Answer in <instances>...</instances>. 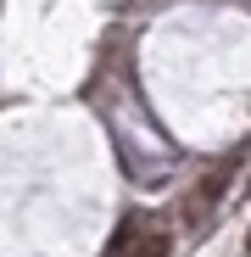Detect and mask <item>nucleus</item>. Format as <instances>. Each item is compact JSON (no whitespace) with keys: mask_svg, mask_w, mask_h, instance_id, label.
Returning a JSON list of instances; mask_svg holds the SVG:
<instances>
[{"mask_svg":"<svg viewBox=\"0 0 251 257\" xmlns=\"http://www.w3.org/2000/svg\"><path fill=\"white\" fill-rule=\"evenodd\" d=\"M134 257H167V235H140V246H134Z\"/></svg>","mask_w":251,"mask_h":257,"instance_id":"f257e3e1","label":"nucleus"},{"mask_svg":"<svg viewBox=\"0 0 251 257\" xmlns=\"http://www.w3.org/2000/svg\"><path fill=\"white\" fill-rule=\"evenodd\" d=\"M223 185H229V168H223V174H212V179L201 185V207H212V201L223 196Z\"/></svg>","mask_w":251,"mask_h":257,"instance_id":"7ed1b4c3","label":"nucleus"},{"mask_svg":"<svg viewBox=\"0 0 251 257\" xmlns=\"http://www.w3.org/2000/svg\"><path fill=\"white\" fill-rule=\"evenodd\" d=\"M129 240H140V218H123V229L112 235V257H117V251H129Z\"/></svg>","mask_w":251,"mask_h":257,"instance_id":"f03ea898","label":"nucleus"}]
</instances>
